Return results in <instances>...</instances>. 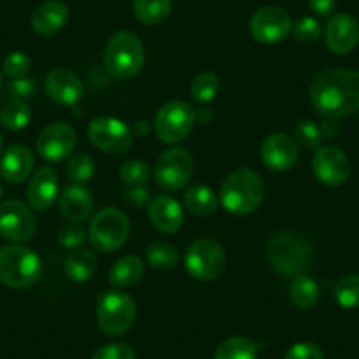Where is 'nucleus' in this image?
I'll return each instance as SVG.
<instances>
[{
  "label": "nucleus",
  "mask_w": 359,
  "mask_h": 359,
  "mask_svg": "<svg viewBox=\"0 0 359 359\" xmlns=\"http://www.w3.org/2000/svg\"><path fill=\"white\" fill-rule=\"evenodd\" d=\"M69 22V8L62 0H48L34 11L32 29L39 36H55Z\"/></svg>",
  "instance_id": "4be33fe9"
},
{
  "label": "nucleus",
  "mask_w": 359,
  "mask_h": 359,
  "mask_svg": "<svg viewBox=\"0 0 359 359\" xmlns=\"http://www.w3.org/2000/svg\"><path fill=\"white\" fill-rule=\"evenodd\" d=\"M86 238H88V233L85 231L83 224L71 222L58 231V243L65 248H79L85 243Z\"/></svg>",
  "instance_id": "e433bc0d"
},
{
  "label": "nucleus",
  "mask_w": 359,
  "mask_h": 359,
  "mask_svg": "<svg viewBox=\"0 0 359 359\" xmlns=\"http://www.w3.org/2000/svg\"><path fill=\"white\" fill-rule=\"evenodd\" d=\"M298 143L284 133L271 134L261 144V161L271 171H289L298 162Z\"/></svg>",
  "instance_id": "dca6fc26"
},
{
  "label": "nucleus",
  "mask_w": 359,
  "mask_h": 359,
  "mask_svg": "<svg viewBox=\"0 0 359 359\" xmlns=\"http://www.w3.org/2000/svg\"><path fill=\"white\" fill-rule=\"evenodd\" d=\"M44 88L51 101L62 106H76L83 97V85L79 78L64 67L48 72L44 79Z\"/></svg>",
  "instance_id": "a211bd4d"
},
{
  "label": "nucleus",
  "mask_w": 359,
  "mask_h": 359,
  "mask_svg": "<svg viewBox=\"0 0 359 359\" xmlns=\"http://www.w3.org/2000/svg\"><path fill=\"white\" fill-rule=\"evenodd\" d=\"M58 205H60V213L65 219L76 224H83L92 213V194L81 185H71L62 191Z\"/></svg>",
  "instance_id": "5701e85b"
},
{
  "label": "nucleus",
  "mask_w": 359,
  "mask_h": 359,
  "mask_svg": "<svg viewBox=\"0 0 359 359\" xmlns=\"http://www.w3.org/2000/svg\"><path fill=\"white\" fill-rule=\"evenodd\" d=\"M92 359H136V352L127 344H108L99 347Z\"/></svg>",
  "instance_id": "a19ab883"
},
{
  "label": "nucleus",
  "mask_w": 359,
  "mask_h": 359,
  "mask_svg": "<svg viewBox=\"0 0 359 359\" xmlns=\"http://www.w3.org/2000/svg\"><path fill=\"white\" fill-rule=\"evenodd\" d=\"M144 275V264L140 257L136 255H127V257L118 259L109 269V282L115 287L126 289L133 287L137 282L143 278Z\"/></svg>",
  "instance_id": "393cba45"
},
{
  "label": "nucleus",
  "mask_w": 359,
  "mask_h": 359,
  "mask_svg": "<svg viewBox=\"0 0 359 359\" xmlns=\"http://www.w3.org/2000/svg\"><path fill=\"white\" fill-rule=\"evenodd\" d=\"M65 275L76 284H85L90 278L94 277L95 269H97V259L95 254L88 248H74L67 255L64 262Z\"/></svg>",
  "instance_id": "b1692460"
},
{
  "label": "nucleus",
  "mask_w": 359,
  "mask_h": 359,
  "mask_svg": "<svg viewBox=\"0 0 359 359\" xmlns=\"http://www.w3.org/2000/svg\"><path fill=\"white\" fill-rule=\"evenodd\" d=\"M220 90V79L215 72H201L191 85V97L199 104H206L215 99Z\"/></svg>",
  "instance_id": "2f4dec72"
},
{
  "label": "nucleus",
  "mask_w": 359,
  "mask_h": 359,
  "mask_svg": "<svg viewBox=\"0 0 359 359\" xmlns=\"http://www.w3.org/2000/svg\"><path fill=\"white\" fill-rule=\"evenodd\" d=\"M76 148V130L69 123H53L39 134L36 150L48 162H60L67 158Z\"/></svg>",
  "instance_id": "2eb2a0df"
},
{
  "label": "nucleus",
  "mask_w": 359,
  "mask_h": 359,
  "mask_svg": "<svg viewBox=\"0 0 359 359\" xmlns=\"http://www.w3.org/2000/svg\"><path fill=\"white\" fill-rule=\"evenodd\" d=\"M178 250L172 245L164 243V241L150 245L147 250V262L157 271H168V269L175 268L178 264Z\"/></svg>",
  "instance_id": "7c9ffc66"
},
{
  "label": "nucleus",
  "mask_w": 359,
  "mask_h": 359,
  "mask_svg": "<svg viewBox=\"0 0 359 359\" xmlns=\"http://www.w3.org/2000/svg\"><path fill=\"white\" fill-rule=\"evenodd\" d=\"M43 273L41 259L23 245L0 247V282L11 289H27L37 284Z\"/></svg>",
  "instance_id": "7ed1b4c3"
},
{
  "label": "nucleus",
  "mask_w": 359,
  "mask_h": 359,
  "mask_svg": "<svg viewBox=\"0 0 359 359\" xmlns=\"http://www.w3.org/2000/svg\"><path fill=\"white\" fill-rule=\"evenodd\" d=\"M32 120V109L25 101H11L0 111V122L9 130H22Z\"/></svg>",
  "instance_id": "c756f323"
},
{
  "label": "nucleus",
  "mask_w": 359,
  "mask_h": 359,
  "mask_svg": "<svg viewBox=\"0 0 359 359\" xmlns=\"http://www.w3.org/2000/svg\"><path fill=\"white\" fill-rule=\"evenodd\" d=\"M320 136H323V140H334V137L338 136V130H340V127H338L337 120L334 118H326L323 123H320Z\"/></svg>",
  "instance_id": "c03bdc74"
},
{
  "label": "nucleus",
  "mask_w": 359,
  "mask_h": 359,
  "mask_svg": "<svg viewBox=\"0 0 359 359\" xmlns=\"http://www.w3.org/2000/svg\"><path fill=\"white\" fill-rule=\"evenodd\" d=\"M313 175L327 187H340L351 176V161L337 147L317 148L312 158Z\"/></svg>",
  "instance_id": "4468645a"
},
{
  "label": "nucleus",
  "mask_w": 359,
  "mask_h": 359,
  "mask_svg": "<svg viewBox=\"0 0 359 359\" xmlns=\"http://www.w3.org/2000/svg\"><path fill=\"white\" fill-rule=\"evenodd\" d=\"M58 194V178L53 168L37 169L36 175L30 180L29 189H27V199H29L30 208L37 212H46L51 208Z\"/></svg>",
  "instance_id": "aec40b11"
},
{
  "label": "nucleus",
  "mask_w": 359,
  "mask_h": 359,
  "mask_svg": "<svg viewBox=\"0 0 359 359\" xmlns=\"http://www.w3.org/2000/svg\"><path fill=\"white\" fill-rule=\"evenodd\" d=\"M30 64L32 62H30L29 55H25L23 51H15L4 60V72L11 79L25 78L30 71Z\"/></svg>",
  "instance_id": "58836bf2"
},
{
  "label": "nucleus",
  "mask_w": 359,
  "mask_h": 359,
  "mask_svg": "<svg viewBox=\"0 0 359 359\" xmlns=\"http://www.w3.org/2000/svg\"><path fill=\"white\" fill-rule=\"evenodd\" d=\"M136 303L122 291H106L97 299V324L108 337H122L136 320Z\"/></svg>",
  "instance_id": "423d86ee"
},
{
  "label": "nucleus",
  "mask_w": 359,
  "mask_h": 359,
  "mask_svg": "<svg viewBox=\"0 0 359 359\" xmlns=\"http://www.w3.org/2000/svg\"><path fill=\"white\" fill-rule=\"evenodd\" d=\"M292 20L278 6H264L254 13L248 23V32L259 44H278L291 34Z\"/></svg>",
  "instance_id": "f8f14e48"
},
{
  "label": "nucleus",
  "mask_w": 359,
  "mask_h": 359,
  "mask_svg": "<svg viewBox=\"0 0 359 359\" xmlns=\"http://www.w3.org/2000/svg\"><path fill=\"white\" fill-rule=\"evenodd\" d=\"M266 255L280 273L303 275L312 261V245L296 233H282L269 241Z\"/></svg>",
  "instance_id": "39448f33"
},
{
  "label": "nucleus",
  "mask_w": 359,
  "mask_h": 359,
  "mask_svg": "<svg viewBox=\"0 0 359 359\" xmlns=\"http://www.w3.org/2000/svg\"><path fill=\"white\" fill-rule=\"evenodd\" d=\"M2 144H4V140H2V136H0V151H2Z\"/></svg>",
  "instance_id": "49530a36"
},
{
  "label": "nucleus",
  "mask_w": 359,
  "mask_h": 359,
  "mask_svg": "<svg viewBox=\"0 0 359 359\" xmlns=\"http://www.w3.org/2000/svg\"><path fill=\"white\" fill-rule=\"evenodd\" d=\"M151 178V168L144 161H133L123 162L120 168V180L129 187H143L148 184V180Z\"/></svg>",
  "instance_id": "f704fd0d"
},
{
  "label": "nucleus",
  "mask_w": 359,
  "mask_h": 359,
  "mask_svg": "<svg viewBox=\"0 0 359 359\" xmlns=\"http://www.w3.org/2000/svg\"><path fill=\"white\" fill-rule=\"evenodd\" d=\"M309 6L317 16L323 18H331L337 9V0H309Z\"/></svg>",
  "instance_id": "37998d69"
},
{
  "label": "nucleus",
  "mask_w": 359,
  "mask_h": 359,
  "mask_svg": "<svg viewBox=\"0 0 359 359\" xmlns=\"http://www.w3.org/2000/svg\"><path fill=\"white\" fill-rule=\"evenodd\" d=\"M291 32L299 43H316L320 37L323 29H320V23L316 18H312V16H302V18H298L292 23Z\"/></svg>",
  "instance_id": "c9c22d12"
},
{
  "label": "nucleus",
  "mask_w": 359,
  "mask_h": 359,
  "mask_svg": "<svg viewBox=\"0 0 359 359\" xmlns=\"http://www.w3.org/2000/svg\"><path fill=\"white\" fill-rule=\"evenodd\" d=\"M8 92L15 101H27L37 94V81L34 78L13 79L8 86Z\"/></svg>",
  "instance_id": "ea45409f"
},
{
  "label": "nucleus",
  "mask_w": 359,
  "mask_h": 359,
  "mask_svg": "<svg viewBox=\"0 0 359 359\" xmlns=\"http://www.w3.org/2000/svg\"><path fill=\"white\" fill-rule=\"evenodd\" d=\"M185 268L196 280H215L226 269V252L215 240H196L185 252Z\"/></svg>",
  "instance_id": "6e6552de"
},
{
  "label": "nucleus",
  "mask_w": 359,
  "mask_h": 359,
  "mask_svg": "<svg viewBox=\"0 0 359 359\" xmlns=\"http://www.w3.org/2000/svg\"><path fill=\"white\" fill-rule=\"evenodd\" d=\"M34 164L36 158L32 150L25 144H15L6 150L4 157L0 161V175L9 184H22L32 175Z\"/></svg>",
  "instance_id": "412c9836"
},
{
  "label": "nucleus",
  "mask_w": 359,
  "mask_h": 359,
  "mask_svg": "<svg viewBox=\"0 0 359 359\" xmlns=\"http://www.w3.org/2000/svg\"><path fill=\"white\" fill-rule=\"evenodd\" d=\"M196 122V113L189 102L169 101L155 116V134L162 143L175 144L191 134Z\"/></svg>",
  "instance_id": "9d476101"
},
{
  "label": "nucleus",
  "mask_w": 359,
  "mask_h": 359,
  "mask_svg": "<svg viewBox=\"0 0 359 359\" xmlns=\"http://www.w3.org/2000/svg\"><path fill=\"white\" fill-rule=\"evenodd\" d=\"M148 219L161 233H178L184 226V210L171 196L158 194L148 201Z\"/></svg>",
  "instance_id": "6ab92c4d"
},
{
  "label": "nucleus",
  "mask_w": 359,
  "mask_h": 359,
  "mask_svg": "<svg viewBox=\"0 0 359 359\" xmlns=\"http://www.w3.org/2000/svg\"><path fill=\"white\" fill-rule=\"evenodd\" d=\"M127 199H129L133 205H143L148 199V192L141 187H134L133 191L127 192Z\"/></svg>",
  "instance_id": "a18cd8bd"
},
{
  "label": "nucleus",
  "mask_w": 359,
  "mask_h": 359,
  "mask_svg": "<svg viewBox=\"0 0 359 359\" xmlns=\"http://www.w3.org/2000/svg\"><path fill=\"white\" fill-rule=\"evenodd\" d=\"M129 233L130 226L126 213L109 206L94 217L88 229V240L95 250L106 254V252H115L123 247Z\"/></svg>",
  "instance_id": "0eeeda50"
},
{
  "label": "nucleus",
  "mask_w": 359,
  "mask_h": 359,
  "mask_svg": "<svg viewBox=\"0 0 359 359\" xmlns=\"http://www.w3.org/2000/svg\"><path fill=\"white\" fill-rule=\"evenodd\" d=\"M0 194H2V185H0Z\"/></svg>",
  "instance_id": "09e8293b"
},
{
  "label": "nucleus",
  "mask_w": 359,
  "mask_h": 359,
  "mask_svg": "<svg viewBox=\"0 0 359 359\" xmlns=\"http://www.w3.org/2000/svg\"><path fill=\"white\" fill-rule=\"evenodd\" d=\"M184 201L189 212L199 217L212 215V213H215L217 206H219V198L215 196V192L210 187H205V185H196V187L189 189Z\"/></svg>",
  "instance_id": "bb28decb"
},
{
  "label": "nucleus",
  "mask_w": 359,
  "mask_h": 359,
  "mask_svg": "<svg viewBox=\"0 0 359 359\" xmlns=\"http://www.w3.org/2000/svg\"><path fill=\"white\" fill-rule=\"evenodd\" d=\"M213 359H257V345L245 337H231L219 345Z\"/></svg>",
  "instance_id": "c85d7f7f"
},
{
  "label": "nucleus",
  "mask_w": 359,
  "mask_h": 359,
  "mask_svg": "<svg viewBox=\"0 0 359 359\" xmlns=\"http://www.w3.org/2000/svg\"><path fill=\"white\" fill-rule=\"evenodd\" d=\"M264 185L261 176L248 168H240L224 180L220 189L222 206L233 215H248L261 206Z\"/></svg>",
  "instance_id": "f03ea898"
},
{
  "label": "nucleus",
  "mask_w": 359,
  "mask_h": 359,
  "mask_svg": "<svg viewBox=\"0 0 359 359\" xmlns=\"http://www.w3.org/2000/svg\"><path fill=\"white\" fill-rule=\"evenodd\" d=\"M90 143L109 155H120L133 147L134 133L126 122L113 116H99L90 122Z\"/></svg>",
  "instance_id": "9b49d317"
},
{
  "label": "nucleus",
  "mask_w": 359,
  "mask_h": 359,
  "mask_svg": "<svg viewBox=\"0 0 359 359\" xmlns=\"http://www.w3.org/2000/svg\"><path fill=\"white\" fill-rule=\"evenodd\" d=\"M134 16L144 25H158L165 22L172 11L171 0H134Z\"/></svg>",
  "instance_id": "a878e982"
},
{
  "label": "nucleus",
  "mask_w": 359,
  "mask_h": 359,
  "mask_svg": "<svg viewBox=\"0 0 359 359\" xmlns=\"http://www.w3.org/2000/svg\"><path fill=\"white\" fill-rule=\"evenodd\" d=\"M310 101L324 118H341L359 111V72L326 71L313 79Z\"/></svg>",
  "instance_id": "f257e3e1"
},
{
  "label": "nucleus",
  "mask_w": 359,
  "mask_h": 359,
  "mask_svg": "<svg viewBox=\"0 0 359 359\" xmlns=\"http://www.w3.org/2000/svg\"><path fill=\"white\" fill-rule=\"evenodd\" d=\"M334 299L345 310L359 309V273L338 280L334 285Z\"/></svg>",
  "instance_id": "473e14b6"
},
{
  "label": "nucleus",
  "mask_w": 359,
  "mask_h": 359,
  "mask_svg": "<svg viewBox=\"0 0 359 359\" xmlns=\"http://www.w3.org/2000/svg\"><path fill=\"white\" fill-rule=\"evenodd\" d=\"M0 86H2V72H0Z\"/></svg>",
  "instance_id": "de8ad7c7"
},
{
  "label": "nucleus",
  "mask_w": 359,
  "mask_h": 359,
  "mask_svg": "<svg viewBox=\"0 0 359 359\" xmlns=\"http://www.w3.org/2000/svg\"><path fill=\"white\" fill-rule=\"evenodd\" d=\"M319 285L309 275H298L291 284V302L298 309L309 310L319 303Z\"/></svg>",
  "instance_id": "cd10ccee"
},
{
  "label": "nucleus",
  "mask_w": 359,
  "mask_h": 359,
  "mask_svg": "<svg viewBox=\"0 0 359 359\" xmlns=\"http://www.w3.org/2000/svg\"><path fill=\"white\" fill-rule=\"evenodd\" d=\"M67 176L72 184H86L95 172V162L88 154H74L67 162Z\"/></svg>",
  "instance_id": "72a5a7b5"
},
{
  "label": "nucleus",
  "mask_w": 359,
  "mask_h": 359,
  "mask_svg": "<svg viewBox=\"0 0 359 359\" xmlns=\"http://www.w3.org/2000/svg\"><path fill=\"white\" fill-rule=\"evenodd\" d=\"M144 65V46L133 32H116L104 50V67L113 78L129 79L141 72Z\"/></svg>",
  "instance_id": "20e7f679"
},
{
  "label": "nucleus",
  "mask_w": 359,
  "mask_h": 359,
  "mask_svg": "<svg viewBox=\"0 0 359 359\" xmlns=\"http://www.w3.org/2000/svg\"><path fill=\"white\" fill-rule=\"evenodd\" d=\"M36 233V217L22 201L9 199L0 205V236L15 243L29 241Z\"/></svg>",
  "instance_id": "ddd939ff"
},
{
  "label": "nucleus",
  "mask_w": 359,
  "mask_h": 359,
  "mask_svg": "<svg viewBox=\"0 0 359 359\" xmlns=\"http://www.w3.org/2000/svg\"><path fill=\"white\" fill-rule=\"evenodd\" d=\"M284 359H324V354L319 345L312 341H299L289 348Z\"/></svg>",
  "instance_id": "79ce46f5"
},
{
  "label": "nucleus",
  "mask_w": 359,
  "mask_h": 359,
  "mask_svg": "<svg viewBox=\"0 0 359 359\" xmlns=\"http://www.w3.org/2000/svg\"><path fill=\"white\" fill-rule=\"evenodd\" d=\"M326 46L334 55H347L358 46L359 43V23L354 16L347 13L333 15L324 30Z\"/></svg>",
  "instance_id": "f3484780"
},
{
  "label": "nucleus",
  "mask_w": 359,
  "mask_h": 359,
  "mask_svg": "<svg viewBox=\"0 0 359 359\" xmlns=\"http://www.w3.org/2000/svg\"><path fill=\"white\" fill-rule=\"evenodd\" d=\"M320 141H323L320 129L312 120H303L296 126V143L302 144L303 148H317Z\"/></svg>",
  "instance_id": "4c0bfd02"
},
{
  "label": "nucleus",
  "mask_w": 359,
  "mask_h": 359,
  "mask_svg": "<svg viewBox=\"0 0 359 359\" xmlns=\"http://www.w3.org/2000/svg\"><path fill=\"white\" fill-rule=\"evenodd\" d=\"M194 175V158L185 148H171L154 165L155 184L168 192L184 189Z\"/></svg>",
  "instance_id": "1a4fd4ad"
}]
</instances>
